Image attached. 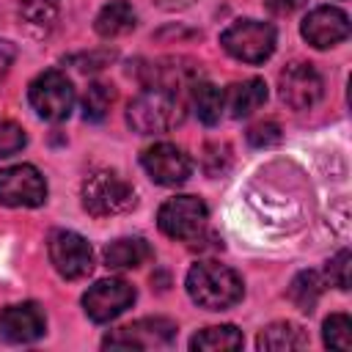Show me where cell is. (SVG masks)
Instances as JSON below:
<instances>
[{"label": "cell", "mask_w": 352, "mask_h": 352, "mask_svg": "<svg viewBox=\"0 0 352 352\" xmlns=\"http://www.w3.org/2000/svg\"><path fill=\"white\" fill-rule=\"evenodd\" d=\"M248 140L256 148H267V146H272V143L280 140V126L275 121H258V124H253L248 129Z\"/></svg>", "instance_id": "d4e9b609"}, {"label": "cell", "mask_w": 352, "mask_h": 352, "mask_svg": "<svg viewBox=\"0 0 352 352\" xmlns=\"http://www.w3.org/2000/svg\"><path fill=\"white\" fill-rule=\"evenodd\" d=\"M206 204L195 195L168 198L157 212V226L170 239H195L206 226Z\"/></svg>", "instance_id": "8992f818"}, {"label": "cell", "mask_w": 352, "mask_h": 352, "mask_svg": "<svg viewBox=\"0 0 352 352\" xmlns=\"http://www.w3.org/2000/svg\"><path fill=\"white\" fill-rule=\"evenodd\" d=\"M113 99H116L113 85H107V82H91L85 88V96H82V116H85V121H102L107 116Z\"/></svg>", "instance_id": "7402d4cb"}, {"label": "cell", "mask_w": 352, "mask_h": 352, "mask_svg": "<svg viewBox=\"0 0 352 352\" xmlns=\"http://www.w3.org/2000/svg\"><path fill=\"white\" fill-rule=\"evenodd\" d=\"M140 162H143L146 173L157 184H165V187H176V184L187 182V176L192 170L190 157L179 146H173V143H154V146H148L140 154Z\"/></svg>", "instance_id": "7c38bea8"}, {"label": "cell", "mask_w": 352, "mask_h": 352, "mask_svg": "<svg viewBox=\"0 0 352 352\" xmlns=\"http://www.w3.org/2000/svg\"><path fill=\"white\" fill-rule=\"evenodd\" d=\"M82 206L94 217L121 214L135 206V190L116 170H94L82 182Z\"/></svg>", "instance_id": "3957f363"}, {"label": "cell", "mask_w": 352, "mask_h": 352, "mask_svg": "<svg viewBox=\"0 0 352 352\" xmlns=\"http://www.w3.org/2000/svg\"><path fill=\"white\" fill-rule=\"evenodd\" d=\"M305 344H308L305 333L297 324H292V322H272L256 338L258 349H278V352L280 349H300Z\"/></svg>", "instance_id": "ac0fdd59"}, {"label": "cell", "mask_w": 352, "mask_h": 352, "mask_svg": "<svg viewBox=\"0 0 352 352\" xmlns=\"http://www.w3.org/2000/svg\"><path fill=\"white\" fill-rule=\"evenodd\" d=\"M25 143H28V138H25V132H22L19 124H14V121H0V157L16 154Z\"/></svg>", "instance_id": "cb8c5ba5"}, {"label": "cell", "mask_w": 352, "mask_h": 352, "mask_svg": "<svg viewBox=\"0 0 352 352\" xmlns=\"http://www.w3.org/2000/svg\"><path fill=\"white\" fill-rule=\"evenodd\" d=\"M264 102H267V85H264V80H258V77L234 82V85L223 94V104H226V110H228L234 118L250 116V113L258 110Z\"/></svg>", "instance_id": "2e32d148"}, {"label": "cell", "mask_w": 352, "mask_h": 352, "mask_svg": "<svg viewBox=\"0 0 352 352\" xmlns=\"http://www.w3.org/2000/svg\"><path fill=\"white\" fill-rule=\"evenodd\" d=\"M192 110H195V116L206 126L217 124L220 116H223V110H226L223 91L217 85H212V82H192Z\"/></svg>", "instance_id": "ffe728a7"}, {"label": "cell", "mask_w": 352, "mask_h": 352, "mask_svg": "<svg viewBox=\"0 0 352 352\" xmlns=\"http://www.w3.org/2000/svg\"><path fill=\"white\" fill-rule=\"evenodd\" d=\"M184 118V102L176 96V91L165 88H146L140 96H135L126 107V121L140 135H157L170 132Z\"/></svg>", "instance_id": "7a4b0ae2"}, {"label": "cell", "mask_w": 352, "mask_h": 352, "mask_svg": "<svg viewBox=\"0 0 352 352\" xmlns=\"http://www.w3.org/2000/svg\"><path fill=\"white\" fill-rule=\"evenodd\" d=\"M220 44L236 60L261 63L275 50V28L258 19H239L220 33Z\"/></svg>", "instance_id": "277c9868"}, {"label": "cell", "mask_w": 352, "mask_h": 352, "mask_svg": "<svg viewBox=\"0 0 352 352\" xmlns=\"http://www.w3.org/2000/svg\"><path fill=\"white\" fill-rule=\"evenodd\" d=\"M28 99L44 121H63L74 107V85L63 72H44L30 82Z\"/></svg>", "instance_id": "5b68a950"}, {"label": "cell", "mask_w": 352, "mask_h": 352, "mask_svg": "<svg viewBox=\"0 0 352 352\" xmlns=\"http://www.w3.org/2000/svg\"><path fill=\"white\" fill-rule=\"evenodd\" d=\"M322 289H324V280L319 278V272L305 270V272H300V275L292 280V286H289V300H292L300 311L311 314V311L316 308L319 297H322Z\"/></svg>", "instance_id": "44dd1931"}, {"label": "cell", "mask_w": 352, "mask_h": 352, "mask_svg": "<svg viewBox=\"0 0 352 352\" xmlns=\"http://www.w3.org/2000/svg\"><path fill=\"white\" fill-rule=\"evenodd\" d=\"M47 319L36 302H19L0 311V338L8 344H30L44 336Z\"/></svg>", "instance_id": "4fadbf2b"}, {"label": "cell", "mask_w": 352, "mask_h": 352, "mask_svg": "<svg viewBox=\"0 0 352 352\" xmlns=\"http://www.w3.org/2000/svg\"><path fill=\"white\" fill-rule=\"evenodd\" d=\"M135 22H138V16H135V11H132L129 3H124V0H110V3L96 14L94 28H96V33H99L102 38H118V36H126V33L135 28Z\"/></svg>", "instance_id": "e0dca14e"}, {"label": "cell", "mask_w": 352, "mask_h": 352, "mask_svg": "<svg viewBox=\"0 0 352 352\" xmlns=\"http://www.w3.org/2000/svg\"><path fill=\"white\" fill-rule=\"evenodd\" d=\"M242 278L217 261H198L187 272V294L206 311H226L242 300Z\"/></svg>", "instance_id": "6da1fadb"}, {"label": "cell", "mask_w": 352, "mask_h": 352, "mask_svg": "<svg viewBox=\"0 0 352 352\" xmlns=\"http://www.w3.org/2000/svg\"><path fill=\"white\" fill-rule=\"evenodd\" d=\"M176 336V324L162 316H148L138 319L116 333H110L102 346L107 349H157V346H170Z\"/></svg>", "instance_id": "ba28073f"}, {"label": "cell", "mask_w": 352, "mask_h": 352, "mask_svg": "<svg viewBox=\"0 0 352 352\" xmlns=\"http://www.w3.org/2000/svg\"><path fill=\"white\" fill-rule=\"evenodd\" d=\"M324 82L322 74L311 63H289L278 77V94L286 107L292 110H308L322 99Z\"/></svg>", "instance_id": "30bf717a"}, {"label": "cell", "mask_w": 352, "mask_h": 352, "mask_svg": "<svg viewBox=\"0 0 352 352\" xmlns=\"http://www.w3.org/2000/svg\"><path fill=\"white\" fill-rule=\"evenodd\" d=\"M151 245L143 239V236H121V239H113L102 258H104V267L110 270H135L140 264H146L151 258Z\"/></svg>", "instance_id": "9a60e30c"}, {"label": "cell", "mask_w": 352, "mask_h": 352, "mask_svg": "<svg viewBox=\"0 0 352 352\" xmlns=\"http://www.w3.org/2000/svg\"><path fill=\"white\" fill-rule=\"evenodd\" d=\"M47 250H50L52 267L66 280L85 278L94 270V250H91L88 239L80 236L77 231H55L50 236Z\"/></svg>", "instance_id": "52a82bcc"}, {"label": "cell", "mask_w": 352, "mask_h": 352, "mask_svg": "<svg viewBox=\"0 0 352 352\" xmlns=\"http://www.w3.org/2000/svg\"><path fill=\"white\" fill-rule=\"evenodd\" d=\"M322 338L330 349H341L346 352L352 346V322L346 314H333L324 319V330H322Z\"/></svg>", "instance_id": "603a6c76"}, {"label": "cell", "mask_w": 352, "mask_h": 352, "mask_svg": "<svg viewBox=\"0 0 352 352\" xmlns=\"http://www.w3.org/2000/svg\"><path fill=\"white\" fill-rule=\"evenodd\" d=\"M264 6H267V11L275 14V16H289V14H294L297 8H302L305 0H264Z\"/></svg>", "instance_id": "4316f807"}, {"label": "cell", "mask_w": 352, "mask_h": 352, "mask_svg": "<svg viewBox=\"0 0 352 352\" xmlns=\"http://www.w3.org/2000/svg\"><path fill=\"white\" fill-rule=\"evenodd\" d=\"M302 36L308 44H314L316 50H327L336 47L338 41H344L349 36V16L341 8L333 6H319L314 8L305 19H302Z\"/></svg>", "instance_id": "5bb4252c"}, {"label": "cell", "mask_w": 352, "mask_h": 352, "mask_svg": "<svg viewBox=\"0 0 352 352\" xmlns=\"http://www.w3.org/2000/svg\"><path fill=\"white\" fill-rule=\"evenodd\" d=\"M47 201V182L33 165H11L0 170L3 206H41Z\"/></svg>", "instance_id": "9c48e42d"}, {"label": "cell", "mask_w": 352, "mask_h": 352, "mask_svg": "<svg viewBox=\"0 0 352 352\" xmlns=\"http://www.w3.org/2000/svg\"><path fill=\"white\" fill-rule=\"evenodd\" d=\"M135 286H129L121 278H104L96 280L85 294H82V308L88 319L94 322H110L118 314H124L135 302Z\"/></svg>", "instance_id": "8fae6325"}, {"label": "cell", "mask_w": 352, "mask_h": 352, "mask_svg": "<svg viewBox=\"0 0 352 352\" xmlns=\"http://www.w3.org/2000/svg\"><path fill=\"white\" fill-rule=\"evenodd\" d=\"M14 58H16V47H14L11 41H3V38H0V80L8 74Z\"/></svg>", "instance_id": "83f0119b"}, {"label": "cell", "mask_w": 352, "mask_h": 352, "mask_svg": "<svg viewBox=\"0 0 352 352\" xmlns=\"http://www.w3.org/2000/svg\"><path fill=\"white\" fill-rule=\"evenodd\" d=\"M239 346H242V333L234 324L206 327V330L195 333L190 341V349H201V352H228V349H239Z\"/></svg>", "instance_id": "d6986e66"}, {"label": "cell", "mask_w": 352, "mask_h": 352, "mask_svg": "<svg viewBox=\"0 0 352 352\" xmlns=\"http://www.w3.org/2000/svg\"><path fill=\"white\" fill-rule=\"evenodd\" d=\"M327 278H330L341 292L349 289V250H338V253L327 261Z\"/></svg>", "instance_id": "484cf974"}]
</instances>
